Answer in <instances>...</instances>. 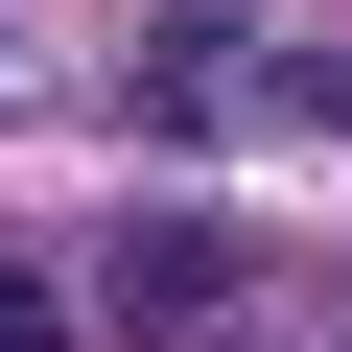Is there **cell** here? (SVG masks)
Listing matches in <instances>:
<instances>
[{"instance_id": "1", "label": "cell", "mask_w": 352, "mask_h": 352, "mask_svg": "<svg viewBox=\"0 0 352 352\" xmlns=\"http://www.w3.org/2000/svg\"><path fill=\"white\" fill-rule=\"evenodd\" d=\"M94 305H118V329H212V305H258V235H235V212H118Z\"/></svg>"}, {"instance_id": "2", "label": "cell", "mask_w": 352, "mask_h": 352, "mask_svg": "<svg viewBox=\"0 0 352 352\" xmlns=\"http://www.w3.org/2000/svg\"><path fill=\"white\" fill-rule=\"evenodd\" d=\"M0 352H94V329H71V282H47V258H0Z\"/></svg>"}]
</instances>
